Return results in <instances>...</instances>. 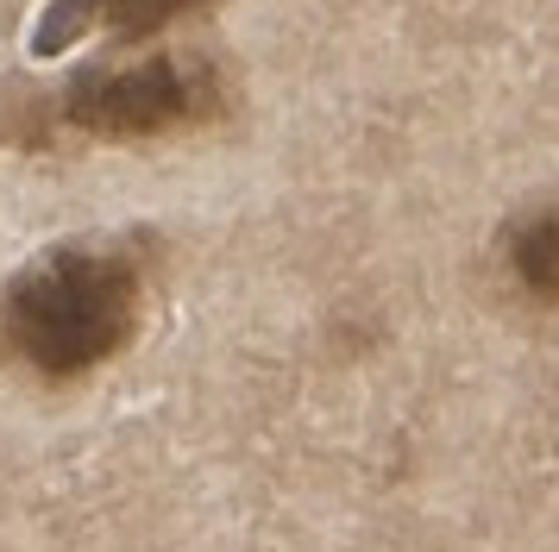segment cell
<instances>
[{
    "instance_id": "cell-3",
    "label": "cell",
    "mask_w": 559,
    "mask_h": 552,
    "mask_svg": "<svg viewBox=\"0 0 559 552\" xmlns=\"http://www.w3.org/2000/svg\"><path fill=\"white\" fill-rule=\"evenodd\" d=\"M503 264L534 308H559V207H534L509 226Z\"/></svg>"
},
{
    "instance_id": "cell-1",
    "label": "cell",
    "mask_w": 559,
    "mask_h": 552,
    "mask_svg": "<svg viewBox=\"0 0 559 552\" xmlns=\"http://www.w3.org/2000/svg\"><path fill=\"white\" fill-rule=\"evenodd\" d=\"M145 264L120 245H57L7 283L0 351L38 383H82L132 346Z\"/></svg>"
},
{
    "instance_id": "cell-4",
    "label": "cell",
    "mask_w": 559,
    "mask_h": 552,
    "mask_svg": "<svg viewBox=\"0 0 559 552\" xmlns=\"http://www.w3.org/2000/svg\"><path fill=\"white\" fill-rule=\"evenodd\" d=\"M207 7H214V0H70V13H76L82 25H102L114 38H127V45L189 20V13H207Z\"/></svg>"
},
{
    "instance_id": "cell-2",
    "label": "cell",
    "mask_w": 559,
    "mask_h": 552,
    "mask_svg": "<svg viewBox=\"0 0 559 552\" xmlns=\"http://www.w3.org/2000/svg\"><path fill=\"white\" fill-rule=\"evenodd\" d=\"M214 113H221V75L195 57H139L120 70H88L57 100V120L95 145L177 139Z\"/></svg>"
}]
</instances>
